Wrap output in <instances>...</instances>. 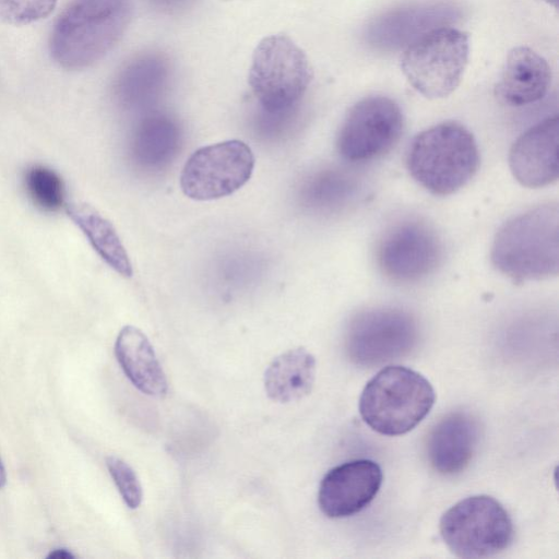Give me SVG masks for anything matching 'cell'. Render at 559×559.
<instances>
[{
  "instance_id": "1",
  "label": "cell",
  "mask_w": 559,
  "mask_h": 559,
  "mask_svg": "<svg viewBox=\"0 0 559 559\" xmlns=\"http://www.w3.org/2000/svg\"><path fill=\"white\" fill-rule=\"evenodd\" d=\"M490 260L497 271L516 283L557 276V203L540 204L508 219L493 238Z\"/></svg>"
},
{
  "instance_id": "2",
  "label": "cell",
  "mask_w": 559,
  "mask_h": 559,
  "mask_svg": "<svg viewBox=\"0 0 559 559\" xmlns=\"http://www.w3.org/2000/svg\"><path fill=\"white\" fill-rule=\"evenodd\" d=\"M131 14L130 0H74L51 32L52 59L68 70L93 66L120 40Z\"/></svg>"
},
{
  "instance_id": "3",
  "label": "cell",
  "mask_w": 559,
  "mask_h": 559,
  "mask_svg": "<svg viewBox=\"0 0 559 559\" xmlns=\"http://www.w3.org/2000/svg\"><path fill=\"white\" fill-rule=\"evenodd\" d=\"M479 162L473 133L453 120L417 133L406 154L412 178L438 197L453 194L465 187L477 173Z\"/></svg>"
},
{
  "instance_id": "4",
  "label": "cell",
  "mask_w": 559,
  "mask_h": 559,
  "mask_svg": "<svg viewBox=\"0 0 559 559\" xmlns=\"http://www.w3.org/2000/svg\"><path fill=\"white\" fill-rule=\"evenodd\" d=\"M435 401V390L423 374L403 366H388L365 385L359 413L378 433L401 436L429 414Z\"/></svg>"
},
{
  "instance_id": "5",
  "label": "cell",
  "mask_w": 559,
  "mask_h": 559,
  "mask_svg": "<svg viewBox=\"0 0 559 559\" xmlns=\"http://www.w3.org/2000/svg\"><path fill=\"white\" fill-rule=\"evenodd\" d=\"M468 56L467 33L441 26L415 38L403 51L400 64L415 91L426 98L438 99L449 96L459 86Z\"/></svg>"
},
{
  "instance_id": "6",
  "label": "cell",
  "mask_w": 559,
  "mask_h": 559,
  "mask_svg": "<svg viewBox=\"0 0 559 559\" xmlns=\"http://www.w3.org/2000/svg\"><path fill=\"white\" fill-rule=\"evenodd\" d=\"M311 79L306 53L286 35H270L255 47L248 82L262 111L295 110Z\"/></svg>"
},
{
  "instance_id": "7",
  "label": "cell",
  "mask_w": 559,
  "mask_h": 559,
  "mask_svg": "<svg viewBox=\"0 0 559 559\" xmlns=\"http://www.w3.org/2000/svg\"><path fill=\"white\" fill-rule=\"evenodd\" d=\"M440 535L460 558H488L508 549L514 538L512 519L487 495L471 496L448 509L439 522Z\"/></svg>"
},
{
  "instance_id": "8",
  "label": "cell",
  "mask_w": 559,
  "mask_h": 559,
  "mask_svg": "<svg viewBox=\"0 0 559 559\" xmlns=\"http://www.w3.org/2000/svg\"><path fill=\"white\" fill-rule=\"evenodd\" d=\"M419 341L415 318L399 308L360 311L345 332V350L357 366L371 368L408 355Z\"/></svg>"
},
{
  "instance_id": "9",
  "label": "cell",
  "mask_w": 559,
  "mask_h": 559,
  "mask_svg": "<svg viewBox=\"0 0 559 559\" xmlns=\"http://www.w3.org/2000/svg\"><path fill=\"white\" fill-rule=\"evenodd\" d=\"M404 116L390 97L372 95L354 104L336 136L338 155L353 164L367 163L386 155L400 141Z\"/></svg>"
},
{
  "instance_id": "10",
  "label": "cell",
  "mask_w": 559,
  "mask_h": 559,
  "mask_svg": "<svg viewBox=\"0 0 559 559\" xmlns=\"http://www.w3.org/2000/svg\"><path fill=\"white\" fill-rule=\"evenodd\" d=\"M253 168L254 155L243 141L218 142L192 153L182 167L180 188L192 200L221 199L245 186Z\"/></svg>"
},
{
  "instance_id": "11",
  "label": "cell",
  "mask_w": 559,
  "mask_h": 559,
  "mask_svg": "<svg viewBox=\"0 0 559 559\" xmlns=\"http://www.w3.org/2000/svg\"><path fill=\"white\" fill-rule=\"evenodd\" d=\"M381 272L396 283H415L431 274L442 257L441 242L426 223L406 219L393 225L378 247Z\"/></svg>"
},
{
  "instance_id": "12",
  "label": "cell",
  "mask_w": 559,
  "mask_h": 559,
  "mask_svg": "<svg viewBox=\"0 0 559 559\" xmlns=\"http://www.w3.org/2000/svg\"><path fill=\"white\" fill-rule=\"evenodd\" d=\"M382 479V469L372 460L358 459L340 464L331 468L320 483V510L332 519L354 515L374 499Z\"/></svg>"
},
{
  "instance_id": "13",
  "label": "cell",
  "mask_w": 559,
  "mask_h": 559,
  "mask_svg": "<svg viewBox=\"0 0 559 559\" xmlns=\"http://www.w3.org/2000/svg\"><path fill=\"white\" fill-rule=\"evenodd\" d=\"M558 116L547 117L523 132L509 152V166L526 188L546 187L558 179Z\"/></svg>"
},
{
  "instance_id": "14",
  "label": "cell",
  "mask_w": 559,
  "mask_h": 559,
  "mask_svg": "<svg viewBox=\"0 0 559 559\" xmlns=\"http://www.w3.org/2000/svg\"><path fill=\"white\" fill-rule=\"evenodd\" d=\"M480 440V426L471 413L455 411L444 415L428 433L426 453L431 467L453 476L471 463Z\"/></svg>"
},
{
  "instance_id": "15",
  "label": "cell",
  "mask_w": 559,
  "mask_h": 559,
  "mask_svg": "<svg viewBox=\"0 0 559 559\" xmlns=\"http://www.w3.org/2000/svg\"><path fill=\"white\" fill-rule=\"evenodd\" d=\"M550 83L548 62L533 49L519 46L509 51L495 93L510 106H526L544 98Z\"/></svg>"
},
{
  "instance_id": "16",
  "label": "cell",
  "mask_w": 559,
  "mask_h": 559,
  "mask_svg": "<svg viewBox=\"0 0 559 559\" xmlns=\"http://www.w3.org/2000/svg\"><path fill=\"white\" fill-rule=\"evenodd\" d=\"M170 76L168 60L157 52H145L130 60L116 80V95L128 109L143 110L165 92Z\"/></svg>"
},
{
  "instance_id": "17",
  "label": "cell",
  "mask_w": 559,
  "mask_h": 559,
  "mask_svg": "<svg viewBox=\"0 0 559 559\" xmlns=\"http://www.w3.org/2000/svg\"><path fill=\"white\" fill-rule=\"evenodd\" d=\"M181 129L167 112L147 111L138 122L131 140V156L145 170H158L167 166L178 154Z\"/></svg>"
},
{
  "instance_id": "18",
  "label": "cell",
  "mask_w": 559,
  "mask_h": 559,
  "mask_svg": "<svg viewBox=\"0 0 559 559\" xmlns=\"http://www.w3.org/2000/svg\"><path fill=\"white\" fill-rule=\"evenodd\" d=\"M115 354L128 379L141 392L162 397L168 384L164 370L146 335L138 328L127 325L119 332Z\"/></svg>"
},
{
  "instance_id": "19",
  "label": "cell",
  "mask_w": 559,
  "mask_h": 559,
  "mask_svg": "<svg viewBox=\"0 0 559 559\" xmlns=\"http://www.w3.org/2000/svg\"><path fill=\"white\" fill-rule=\"evenodd\" d=\"M316 358L304 347L292 348L269 365L264 373L267 396L280 403L308 395L316 379Z\"/></svg>"
},
{
  "instance_id": "20",
  "label": "cell",
  "mask_w": 559,
  "mask_h": 559,
  "mask_svg": "<svg viewBox=\"0 0 559 559\" xmlns=\"http://www.w3.org/2000/svg\"><path fill=\"white\" fill-rule=\"evenodd\" d=\"M66 211L98 255L121 276L131 277L132 264L112 224L86 203H69Z\"/></svg>"
},
{
  "instance_id": "21",
  "label": "cell",
  "mask_w": 559,
  "mask_h": 559,
  "mask_svg": "<svg viewBox=\"0 0 559 559\" xmlns=\"http://www.w3.org/2000/svg\"><path fill=\"white\" fill-rule=\"evenodd\" d=\"M24 183L28 197L40 210L56 212L64 205V185L53 169L33 165L25 171Z\"/></svg>"
},
{
  "instance_id": "22",
  "label": "cell",
  "mask_w": 559,
  "mask_h": 559,
  "mask_svg": "<svg viewBox=\"0 0 559 559\" xmlns=\"http://www.w3.org/2000/svg\"><path fill=\"white\" fill-rule=\"evenodd\" d=\"M347 178L336 171H322L311 177L301 190L307 206L331 209L342 203L350 193Z\"/></svg>"
},
{
  "instance_id": "23",
  "label": "cell",
  "mask_w": 559,
  "mask_h": 559,
  "mask_svg": "<svg viewBox=\"0 0 559 559\" xmlns=\"http://www.w3.org/2000/svg\"><path fill=\"white\" fill-rule=\"evenodd\" d=\"M57 0H0V20L11 25H25L47 17Z\"/></svg>"
},
{
  "instance_id": "24",
  "label": "cell",
  "mask_w": 559,
  "mask_h": 559,
  "mask_svg": "<svg viewBox=\"0 0 559 559\" xmlns=\"http://www.w3.org/2000/svg\"><path fill=\"white\" fill-rule=\"evenodd\" d=\"M106 465L124 503L130 509H136L142 502V487L135 472L114 455L106 459Z\"/></svg>"
},
{
  "instance_id": "25",
  "label": "cell",
  "mask_w": 559,
  "mask_h": 559,
  "mask_svg": "<svg viewBox=\"0 0 559 559\" xmlns=\"http://www.w3.org/2000/svg\"><path fill=\"white\" fill-rule=\"evenodd\" d=\"M151 4L167 13L177 12L186 8L191 0H148Z\"/></svg>"
},
{
  "instance_id": "26",
  "label": "cell",
  "mask_w": 559,
  "mask_h": 559,
  "mask_svg": "<svg viewBox=\"0 0 559 559\" xmlns=\"http://www.w3.org/2000/svg\"><path fill=\"white\" fill-rule=\"evenodd\" d=\"M48 559H73L74 556L68 549L58 548L50 551Z\"/></svg>"
},
{
  "instance_id": "27",
  "label": "cell",
  "mask_w": 559,
  "mask_h": 559,
  "mask_svg": "<svg viewBox=\"0 0 559 559\" xmlns=\"http://www.w3.org/2000/svg\"><path fill=\"white\" fill-rule=\"evenodd\" d=\"M7 476H5V469L3 467V464L0 460V488L5 484Z\"/></svg>"
},
{
  "instance_id": "28",
  "label": "cell",
  "mask_w": 559,
  "mask_h": 559,
  "mask_svg": "<svg viewBox=\"0 0 559 559\" xmlns=\"http://www.w3.org/2000/svg\"><path fill=\"white\" fill-rule=\"evenodd\" d=\"M547 1H549V2H554V4H555V5H557V4H556V3H557V0H547Z\"/></svg>"
}]
</instances>
